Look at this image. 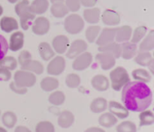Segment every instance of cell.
Instances as JSON below:
<instances>
[{
    "instance_id": "obj_1",
    "label": "cell",
    "mask_w": 154,
    "mask_h": 132,
    "mask_svg": "<svg viewBox=\"0 0 154 132\" xmlns=\"http://www.w3.org/2000/svg\"><path fill=\"white\" fill-rule=\"evenodd\" d=\"M122 101L128 110L141 112L150 106L153 94L150 87L144 82L129 81L123 87Z\"/></svg>"
},
{
    "instance_id": "obj_2",
    "label": "cell",
    "mask_w": 154,
    "mask_h": 132,
    "mask_svg": "<svg viewBox=\"0 0 154 132\" xmlns=\"http://www.w3.org/2000/svg\"><path fill=\"white\" fill-rule=\"evenodd\" d=\"M111 87L114 91H120L126 83L130 81L127 70L121 66H117L110 72Z\"/></svg>"
},
{
    "instance_id": "obj_3",
    "label": "cell",
    "mask_w": 154,
    "mask_h": 132,
    "mask_svg": "<svg viewBox=\"0 0 154 132\" xmlns=\"http://www.w3.org/2000/svg\"><path fill=\"white\" fill-rule=\"evenodd\" d=\"M15 10L20 17V25L23 30H27L29 27L32 20L35 18V14L29 7V2L23 0L15 7Z\"/></svg>"
},
{
    "instance_id": "obj_4",
    "label": "cell",
    "mask_w": 154,
    "mask_h": 132,
    "mask_svg": "<svg viewBox=\"0 0 154 132\" xmlns=\"http://www.w3.org/2000/svg\"><path fill=\"white\" fill-rule=\"evenodd\" d=\"M37 79L35 74L25 70H18L14 75V82L19 86L32 87L35 84Z\"/></svg>"
},
{
    "instance_id": "obj_5",
    "label": "cell",
    "mask_w": 154,
    "mask_h": 132,
    "mask_svg": "<svg viewBox=\"0 0 154 132\" xmlns=\"http://www.w3.org/2000/svg\"><path fill=\"white\" fill-rule=\"evenodd\" d=\"M84 26V21L78 15L69 16L65 22V29L68 33L72 34H76L81 32Z\"/></svg>"
},
{
    "instance_id": "obj_6",
    "label": "cell",
    "mask_w": 154,
    "mask_h": 132,
    "mask_svg": "<svg viewBox=\"0 0 154 132\" xmlns=\"http://www.w3.org/2000/svg\"><path fill=\"white\" fill-rule=\"evenodd\" d=\"M93 62V56L90 52H84L75 57L72 62V68L77 71L86 70Z\"/></svg>"
},
{
    "instance_id": "obj_7",
    "label": "cell",
    "mask_w": 154,
    "mask_h": 132,
    "mask_svg": "<svg viewBox=\"0 0 154 132\" xmlns=\"http://www.w3.org/2000/svg\"><path fill=\"white\" fill-rule=\"evenodd\" d=\"M65 68H66V60L63 56H57L48 63L47 72L50 75L58 76L64 71Z\"/></svg>"
},
{
    "instance_id": "obj_8",
    "label": "cell",
    "mask_w": 154,
    "mask_h": 132,
    "mask_svg": "<svg viewBox=\"0 0 154 132\" xmlns=\"http://www.w3.org/2000/svg\"><path fill=\"white\" fill-rule=\"evenodd\" d=\"M88 45L85 40L82 39H77L71 43L66 52V57L69 58H75L80 54L86 52Z\"/></svg>"
},
{
    "instance_id": "obj_9",
    "label": "cell",
    "mask_w": 154,
    "mask_h": 132,
    "mask_svg": "<svg viewBox=\"0 0 154 132\" xmlns=\"http://www.w3.org/2000/svg\"><path fill=\"white\" fill-rule=\"evenodd\" d=\"M96 60L104 70H110L114 68L116 64V58L109 52H99L96 56Z\"/></svg>"
},
{
    "instance_id": "obj_10",
    "label": "cell",
    "mask_w": 154,
    "mask_h": 132,
    "mask_svg": "<svg viewBox=\"0 0 154 132\" xmlns=\"http://www.w3.org/2000/svg\"><path fill=\"white\" fill-rule=\"evenodd\" d=\"M70 45L69 39L67 36L60 34L57 35L53 39L52 46L54 51L58 54H63L67 51Z\"/></svg>"
},
{
    "instance_id": "obj_11",
    "label": "cell",
    "mask_w": 154,
    "mask_h": 132,
    "mask_svg": "<svg viewBox=\"0 0 154 132\" xmlns=\"http://www.w3.org/2000/svg\"><path fill=\"white\" fill-rule=\"evenodd\" d=\"M115 34L116 28H104L101 34L96 38V44L99 46H101L111 43L115 39Z\"/></svg>"
},
{
    "instance_id": "obj_12",
    "label": "cell",
    "mask_w": 154,
    "mask_h": 132,
    "mask_svg": "<svg viewBox=\"0 0 154 132\" xmlns=\"http://www.w3.org/2000/svg\"><path fill=\"white\" fill-rule=\"evenodd\" d=\"M108 110H109L110 112L112 113L114 116L118 117L119 118H121V119L129 116V110L123 105L115 100L109 101Z\"/></svg>"
},
{
    "instance_id": "obj_13",
    "label": "cell",
    "mask_w": 154,
    "mask_h": 132,
    "mask_svg": "<svg viewBox=\"0 0 154 132\" xmlns=\"http://www.w3.org/2000/svg\"><path fill=\"white\" fill-rule=\"evenodd\" d=\"M24 44V34L22 32H15L11 35L9 40L8 49L16 52L23 48Z\"/></svg>"
},
{
    "instance_id": "obj_14",
    "label": "cell",
    "mask_w": 154,
    "mask_h": 132,
    "mask_svg": "<svg viewBox=\"0 0 154 132\" xmlns=\"http://www.w3.org/2000/svg\"><path fill=\"white\" fill-rule=\"evenodd\" d=\"M50 29L49 21L45 17H38L33 23L32 30L33 33L37 35H44L47 34Z\"/></svg>"
},
{
    "instance_id": "obj_15",
    "label": "cell",
    "mask_w": 154,
    "mask_h": 132,
    "mask_svg": "<svg viewBox=\"0 0 154 132\" xmlns=\"http://www.w3.org/2000/svg\"><path fill=\"white\" fill-rule=\"evenodd\" d=\"M91 85L96 91L105 92L109 88L110 82L105 75L97 74L92 78Z\"/></svg>"
},
{
    "instance_id": "obj_16",
    "label": "cell",
    "mask_w": 154,
    "mask_h": 132,
    "mask_svg": "<svg viewBox=\"0 0 154 132\" xmlns=\"http://www.w3.org/2000/svg\"><path fill=\"white\" fill-rule=\"evenodd\" d=\"M121 45V56L126 60L134 58L137 54V45L132 42H123Z\"/></svg>"
},
{
    "instance_id": "obj_17",
    "label": "cell",
    "mask_w": 154,
    "mask_h": 132,
    "mask_svg": "<svg viewBox=\"0 0 154 132\" xmlns=\"http://www.w3.org/2000/svg\"><path fill=\"white\" fill-rule=\"evenodd\" d=\"M22 70L30 71L36 74H42L44 72V66L42 63L37 60H33L32 58L23 64L21 65Z\"/></svg>"
},
{
    "instance_id": "obj_18",
    "label": "cell",
    "mask_w": 154,
    "mask_h": 132,
    "mask_svg": "<svg viewBox=\"0 0 154 132\" xmlns=\"http://www.w3.org/2000/svg\"><path fill=\"white\" fill-rule=\"evenodd\" d=\"M99 52H109L113 55L115 58H118L121 56V45L117 42H111L105 46H99Z\"/></svg>"
},
{
    "instance_id": "obj_19",
    "label": "cell",
    "mask_w": 154,
    "mask_h": 132,
    "mask_svg": "<svg viewBox=\"0 0 154 132\" xmlns=\"http://www.w3.org/2000/svg\"><path fill=\"white\" fill-rule=\"evenodd\" d=\"M75 122V116L69 110H64L60 114L57 120L59 126L63 128H68L71 127Z\"/></svg>"
},
{
    "instance_id": "obj_20",
    "label": "cell",
    "mask_w": 154,
    "mask_h": 132,
    "mask_svg": "<svg viewBox=\"0 0 154 132\" xmlns=\"http://www.w3.org/2000/svg\"><path fill=\"white\" fill-rule=\"evenodd\" d=\"M39 55L44 61H50L55 56V52L48 42H41L38 46Z\"/></svg>"
},
{
    "instance_id": "obj_21",
    "label": "cell",
    "mask_w": 154,
    "mask_h": 132,
    "mask_svg": "<svg viewBox=\"0 0 154 132\" xmlns=\"http://www.w3.org/2000/svg\"><path fill=\"white\" fill-rule=\"evenodd\" d=\"M132 37V28L128 26L116 28L115 40L117 43L129 41Z\"/></svg>"
},
{
    "instance_id": "obj_22",
    "label": "cell",
    "mask_w": 154,
    "mask_h": 132,
    "mask_svg": "<svg viewBox=\"0 0 154 132\" xmlns=\"http://www.w3.org/2000/svg\"><path fill=\"white\" fill-rule=\"evenodd\" d=\"M0 27L5 32L10 33L14 30L18 29V23L14 18L4 16L0 20Z\"/></svg>"
},
{
    "instance_id": "obj_23",
    "label": "cell",
    "mask_w": 154,
    "mask_h": 132,
    "mask_svg": "<svg viewBox=\"0 0 154 132\" xmlns=\"http://www.w3.org/2000/svg\"><path fill=\"white\" fill-rule=\"evenodd\" d=\"M40 86L43 91L49 92L57 89L60 86V82L57 78L53 76H46L42 80Z\"/></svg>"
},
{
    "instance_id": "obj_24",
    "label": "cell",
    "mask_w": 154,
    "mask_h": 132,
    "mask_svg": "<svg viewBox=\"0 0 154 132\" xmlns=\"http://www.w3.org/2000/svg\"><path fill=\"white\" fill-rule=\"evenodd\" d=\"M108 107V102L104 98H96L90 104V110L94 113H100L106 110Z\"/></svg>"
},
{
    "instance_id": "obj_25",
    "label": "cell",
    "mask_w": 154,
    "mask_h": 132,
    "mask_svg": "<svg viewBox=\"0 0 154 132\" xmlns=\"http://www.w3.org/2000/svg\"><path fill=\"white\" fill-rule=\"evenodd\" d=\"M132 76L135 81L147 83L151 80V75L147 70L143 68H137L132 70Z\"/></svg>"
},
{
    "instance_id": "obj_26",
    "label": "cell",
    "mask_w": 154,
    "mask_h": 132,
    "mask_svg": "<svg viewBox=\"0 0 154 132\" xmlns=\"http://www.w3.org/2000/svg\"><path fill=\"white\" fill-rule=\"evenodd\" d=\"M117 122V118L111 112H105L99 118V124L104 128H111Z\"/></svg>"
},
{
    "instance_id": "obj_27",
    "label": "cell",
    "mask_w": 154,
    "mask_h": 132,
    "mask_svg": "<svg viewBox=\"0 0 154 132\" xmlns=\"http://www.w3.org/2000/svg\"><path fill=\"white\" fill-rule=\"evenodd\" d=\"M134 60L139 65L147 67L153 59L150 52H145V51H139L137 56H135Z\"/></svg>"
},
{
    "instance_id": "obj_28",
    "label": "cell",
    "mask_w": 154,
    "mask_h": 132,
    "mask_svg": "<svg viewBox=\"0 0 154 132\" xmlns=\"http://www.w3.org/2000/svg\"><path fill=\"white\" fill-rule=\"evenodd\" d=\"M154 48V32L153 30L148 33L144 40L141 42L139 45V51L149 52L153 50Z\"/></svg>"
},
{
    "instance_id": "obj_29",
    "label": "cell",
    "mask_w": 154,
    "mask_h": 132,
    "mask_svg": "<svg viewBox=\"0 0 154 132\" xmlns=\"http://www.w3.org/2000/svg\"><path fill=\"white\" fill-rule=\"evenodd\" d=\"M2 123L5 127L8 128H12L16 124L17 121V117L14 112L11 111H7L4 112V114L2 116Z\"/></svg>"
},
{
    "instance_id": "obj_30",
    "label": "cell",
    "mask_w": 154,
    "mask_h": 132,
    "mask_svg": "<svg viewBox=\"0 0 154 132\" xmlns=\"http://www.w3.org/2000/svg\"><path fill=\"white\" fill-rule=\"evenodd\" d=\"M48 100L50 103L55 106H60L64 104L65 100H66V95H65L64 92L62 91H54L51 93L48 98Z\"/></svg>"
},
{
    "instance_id": "obj_31",
    "label": "cell",
    "mask_w": 154,
    "mask_h": 132,
    "mask_svg": "<svg viewBox=\"0 0 154 132\" xmlns=\"http://www.w3.org/2000/svg\"><path fill=\"white\" fill-rule=\"evenodd\" d=\"M0 67L4 68L9 70H14L17 67V61L16 58L11 56H5L0 59Z\"/></svg>"
},
{
    "instance_id": "obj_32",
    "label": "cell",
    "mask_w": 154,
    "mask_h": 132,
    "mask_svg": "<svg viewBox=\"0 0 154 132\" xmlns=\"http://www.w3.org/2000/svg\"><path fill=\"white\" fill-rule=\"evenodd\" d=\"M140 119V126L150 125L154 122V116L152 111L145 110L141 111L139 114Z\"/></svg>"
},
{
    "instance_id": "obj_33",
    "label": "cell",
    "mask_w": 154,
    "mask_h": 132,
    "mask_svg": "<svg viewBox=\"0 0 154 132\" xmlns=\"http://www.w3.org/2000/svg\"><path fill=\"white\" fill-rule=\"evenodd\" d=\"M66 84L69 88H78L81 84V77L77 74H69L66 77Z\"/></svg>"
},
{
    "instance_id": "obj_34",
    "label": "cell",
    "mask_w": 154,
    "mask_h": 132,
    "mask_svg": "<svg viewBox=\"0 0 154 132\" xmlns=\"http://www.w3.org/2000/svg\"><path fill=\"white\" fill-rule=\"evenodd\" d=\"M100 32V27L97 26H90L86 30V39L89 43H93L99 36Z\"/></svg>"
},
{
    "instance_id": "obj_35",
    "label": "cell",
    "mask_w": 154,
    "mask_h": 132,
    "mask_svg": "<svg viewBox=\"0 0 154 132\" xmlns=\"http://www.w3.org/2000/svg\"><path fill=\"white\" fill-rule=\"evenodd\" d=\"M117 132H137L136 125L131 121H124L116 128Z\"/></svg>"
},
{
    "instance_id": "obj_36",
    "label": "cell",
    "mask_w": 154,
    "mask_h": 132,
    "mask_svg": "<svg viewBox=\"0 0 154 132\" xmlns=\"http://www.w3.org/2000/svg\"><path fill=\"white\" fill-rule=\"evenodd\" d=\"M147 33V28L144 26H139L136 28L134 31L133 34L131 37V42L134 44L139 43Z\"/></svg>"
},
{
    "instance_id": "obj_37",
    "label": "cell",
    "mask_w": 154,
    "mask_h": 132,
    "mask_svg": "<svg viewBox=\"0 0 154 132\" xmlns=\"http://www.w3.org/2000/svg\"><path fill=\"white\" fill-rule=\"evenodd\" d=\"M48 8V2L46 0H35L31 7L32 12L36 14H42Z\"/></svg>"
},
{
    "instance_id": "obj_38",
    "label": "cell",
    "mask_w": 154,
    "mask_h": 132,
    "mask_svg": "<svg viewBox=\"0 0 154 132\" xmlns=\"http://www.w3.org/2000/svg\"><path fill=\"white\" fill-rule=\"evenodd\" d=\"M35 132H55V128L51 122L42 121L36 124Z\"/></svg>"
},
{
    "instance_id": "obj_39",
    "label": "cell",
    "mask_w": 154,
    "mask_h": 132,
    "mask_svg": "<svg viewBox=\"0 0 154 132\" xmlns=\"http://www.w3.org/2000/svg\"><path fill=\"white\" fill-rule=\"evenodd\" d=\"M103 21L106 25L114 26L119 23L120 18L117 14H112V12H106L103 16Z\"/></svg>"
},
{
    "instance_id": "obj_40",
    "label": "cell",
    "mask_w": 154,
    "mask_h": 132,
    "mask_svg": "<svg viewBox=\"0 0 154 132\" xmlns=\"http://www.w3.org/2000/svg\"><path fill=\"white\" fill-rule=\"evenodd\" d=\"M86 20L90 23H96L99 21V10L97 9L95 10H86L84 13Z\"/></svg>"
},
{
    "instance_id": "obj_41",
    "label": "cell",
    "mask_w": 154,
    "mask_h": 132,
    "mask_svg": "<svg viewBox=\"0 0 154 132\" xmlns=\"http://www.w3.org/2000/svg\"><path fill=\"white\" fill-rule=\"evenodd\" d=\"M8 50V43L3 35L0 34V59L6 55Z\"/></svg>"
},
{
    "instance_id": "obj_42",
    "label": "cell",
    "mask_w": 154,
    "mask_h": 132,
    "mask_svg": "<svg viewBox=\"0 0 154 132\" xmlns=\"http://www.w3.org/2000/svg\"><path fill=\"white\" fill-rule=\"evenodd\" d=\"M51 11L53 12L54 16H57V17H62L64 16L67 12H66V8L62 4H57V5H54V7L51 8Z\"/></svg>"
},
{
    "instance_id": "obj_43",
    "label": "cell",
    "mask_w": 154,
    "mask_h": 132,
    "mask_svg": "<svg viewBox=\"0 0 154 132\" xmlns=\"http://www.w3.org/2000/svg\"><path fill=\"white\" fill-rule=\"evenodd\" d=\"M9 88H11L12 92H14L17 93L18 94H24L27 92V88L26 87H22V86H19L17 85L14 82H11L9 85Z\"/></svg>"
},
{
    "instance_id": "obj_44",
    "label": "cell",
    "mask_w": 154,
    "mask_h": 132,
    "mask_svg": "<svg viewBox=\"0 0 154 132\" xmlns=\"http://www.w3.org/2000/svg\"><path fill=\"white\" fill-rule=\"evenodd\" d=\"M32 58V55L28 50H23L19 54V56H18V63L20 64V65H22L23 64L26 62H27L28 60L31 59Z\"/></svg>"
},
{
    "instance_id": "obj_45",
    "label": "cell",
    "mask_w": 154,
    "mask_h": 132,
    "mask_svg": "<svg viewBox=\"0 0 154 132\" xmlns=\"http://www.w3.org/2000/svg\"><path fill=\"white\" fill-rule=\"evenodd\" d=\"M11 78V70L4 68L0 67V81L7 82Z\"/></svg>"
},
{
    "instance_id": "obj_46",
    "label": "cell",
    "mask_w": 154,
    "mask_h": 132,
    "mask_svg": "<svg viewBox=\"0 0 154 132\" xmlns=\"http://www.w3.org/2000/svg\"><path fill=\"white\" fill-rule=\"evenodd\" d=\"M68 5H69V8L72 10H75L79 8L78 0H69L68 1Z\"/></svg>"
},
{
    "instance_id": "obj_47",
    "label": "cell",
    "mask_w": 154,
    "mask_h": 132,
    "mask_svg": "<svg viewBox=\"0 0 154 132\" xmlns=\"http://www.w3.org/2000/svg\"><path fill=\"white\" fill-rule=\"evenodd\" d=\"M14 132H32L28 128L23 125L17 126L16 128L14 129Z\"/></svg>"
},
{
    "instance_id": "obj_48",
    "label": "cell",
    "mask_w": 154,
    "mask_h": 132,
    "mask_svg": "<svg viewBox=\"0 0 154 132\" xmlns=\"http://www.w3.org/2000/svg\"><path fill=\"white\" fill-rule=\"evenodd\" d=\"M84 132H105L103 129L98 127H91L87 128Z\"/></svg>"
},
{
    "instance_id": "obj_49",
    "label": "cell",
    "mask_w": 154,
    "mask_h": 132,
    "mask_svg": "<svg viewBox=\"0 0 154 132\" xmlns=\"http://www.w3.org/2000/svg\"><path fill=\"white\" fill-rule=\"evenodd\" d=\"M82 1H83V3H84V5H86V6L93 5V4L95 3L94 0H82Z\"/></svg>"
},
{
    "instance_id": "obj_50",
    "label": "cell",
    "mask_w": 154,
    "mask_h": 132,
    "mask_svg": "<svg viewBox=\"0 0 154 132\" xmlns=\"http://www.w3.org/2000/svg\"><path fill=\"white\" fill-rule=\"evenodd\" d=\"M0 132H8V131L4 128L0 127Z\"/></svg>"
},
{
    "instance_id": "obj_51",
    "label": "cell",
    "mask_w": 154,
    "mask_h": 132,
    "mask_svg": "<svg viewBox=\"0 0 154 132\" xmlns=\"http://www.w3.org/2000/svg\"><path fill=\"white\" fill-rule=\"evenodd\" d=\"M2 12H3V9H2V7L1 6V4H0V16H1L2 14Z\"/></svg>"
},
{
    "instance_id": "obj_52",
    "label": "cell",
    "mask_w": 154,
    "mask_h": 132,
    "mask_svg": "<svg viewBox=\"0 0 154 132\" xmlns=\"http://www.w3.org/2000/svg\"><path fill=\"white\" fill-rule=\"evenodd\" d=\"M8 1L10 2L14 3V2H16V1H17V0H8Z\"/></svg>"
},
{
    "instance_id": "obj_53",
    "label": "cell",
    "mask_w": 154,
    "mask_h": 132,
    "mask_svg": "<svg viewBox=\"0 0 154 132\" xmlns=\"http://www.w3.org/2000/svg\"><path fill=\"white\" fill-rule=\"evenodd\" d=\"M0 116H1V111H0Z\"/></svg>"
},
{
    "instance_id": "obj_54",
    "label": "cell",
    "mask_w": 154,
    "mask_h": 132,
    "mask_svg": "<svg viewBox=\"0 0 154 132\" xmlns=\"http://www.w3.org/2000/svg\"><path fill=\"white\" fill-rule=\"evenodd\" d=\"M51 1H52V0H51ZM53 1H55V0H53Z\"/></svg>"
}]
</instances>
